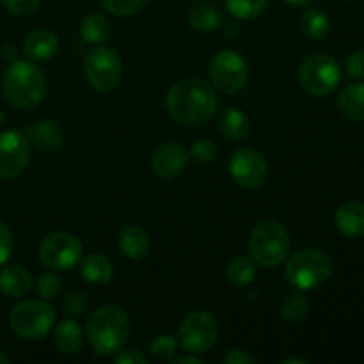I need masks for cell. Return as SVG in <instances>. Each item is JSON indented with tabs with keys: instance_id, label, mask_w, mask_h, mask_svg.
<instances>
[{
	"instance_id": "1",
	"label": "cell",
	"mask_w": 364,
	"mask_h": 364,
	"mask_svg": "<svg viewBox=\"0 0 364 364\" xmlns=\"http://www.w3.org/2000/svg\"><path fill=\"white\" fill-rule=\"evenodd\" d=\"M215 89L203 78H185L171 85L166 95V109L174 121L187 127L206 123L217 112Z\"/></svg>"
},
{
	"instance_id": "2",
	"label": "cell",
	"mask_w": 364,
	"mask_h": 364,
	"mask_svg": "<svg viewBox=\"0 0 364 364\" xmlns=\"http://www.w3.org/2000/svg\"><path fill=\"white\" fill-rule=\"evenodd\" d=\"M85 334L98 355L119 352L130 336V318L119 306H102L91 313Z\"/></svg>"
},
{
	"instance_id": "3",
	"label": "cell",
	"mask_w": 364,
	"mask_h": 364,
	"mask_svg": "<svg viewBox=\"0 0 364 364\" xmlns=\"http://www.w3.org/2000/svg\"><path fill=\"white\" fill-rule=\"evenodd\" d=\"M2 92L16 109H34L46 95L45 73L28 60H14L2 77Z\"/></svg>"
},
{
	"instance_id": "4",
	"label": "cell",
	"mask_w": 364,
	"mask_h": 364,
	"mask_svg": "<svg viewBox=\"0 0 364 364\" xmlns=\"http://www.w3.org/2000/svg\"><path fill=\"white\" fill-rule=\"evenodd\" d=\"M249 252L258 265H281L290 252V235L287 228L274 219L259 220L249 237Z\"/></svg>"
},
{
	"instance_id": "5",
	"label": "cell",
	"mask_w": 364,
	"mask_h": 364,
	"mask_svg": "<svg viewBox=\"0 0 364 364\" xmlns=\"http://www.w3.org/2000/svg\"><path fill=\"white\" fill-rule=\"evenodd\" d=\"M333 276V259L320 249H302L295 252L284 269L288 284L295 290H315Z\"/></svg>"
},
{
	"instance_id": "6",
	"label": "cell",
	"mask_w": 364,
	"mask_h": 364,
	"mask_svg": "<svg viewBox=\"0 0 364 364\" xmlns=\"http://www.w3.org/2000/svg\"><path fill=\"white\" fill-rule=\"evenodd\" d=\"M299 82L311 96H329L341 82V68L334 57L327 53H315L302 60L299 68Z\"/></svg>"
},
{
	"instance_id": "7",
	"label": "cell",
	"mask_w": 364,
	"mask_h": 364,
	"mask_svg": "<svg viewBox=\"0 0 364 364\" xmlns=\"http://www.w3.org/2000/svg\"><path fill=\"white\" fill-rule=\"evenodd\" d=\"M55 311L46 301H25L9 315L11 329L25 340H41L53 329Z\"/></svg>"
},
{
	"instance_id": "8",
	"label": "cell",
	"mask_w": 364,
	"mask_h": 364,
	"mask_svg": "<svg viewBox=\"0 0 364 364\" xmlns=\"http://www.w3.org/2000/svg\"><path fill=\"white\" fill-rule=\"evenodd\" d=\"M210 78L217 91L235 96L249 80V66L244 57L235 50H223L210 64Z\"/></svg>"
},
{
	"instance_id": "9",
	"label": "cell",
	"mask_w": 364,
	"mask_h": 364,
	"mask_svg": "<svg viewBox=\"0 0 364 364\" xmlns=\"http://www.w3.org/2000/svg\"><path fill=\"white\" fill-rule=\"evenodd\" d=\"M219 336L217 320L206 311H194L181 322L178 329V340L188 354H206L215 345Z\"/></svg>"
},
{
	"instance_id": "10",
	"label": "cell",
	"mask_w": 364,
	"mask_h": 364,
	"mask_svg": "<svg viewBox=\"0 0 364 364\" xmlns=\"http://www.w3.org/2000/svg\"><path fill=\"white\" fill-rule=\"evenodd\" d=\"M84 252V245L75 235L57 231L43 238L39 244V259L43 265L53 270H70L78 265Z\"/></svg>"
},
{
	"instance_id": "11",
	"label": "cell",
	"mask_w": 364,
	"mask_h": 364,
	"mask_svg": "<svg viewBox=\"0 0 364 364\" xmlns=\"http://www.w3.org/2000/svg\"><path fill=\"white\" fill-rule=\"evenodd\" d=\"M84 71L89 84L100 92H109L123 77L121 57L110 48H95L85 55Z\"/></svg>"
},
{
	"instance_id": "12",
	"label": "cell",
	"mask_w": 364,
	"mask_h": 364,
	"mask_svg": "<svg viewBox=\"0 0 364 364\" xmlns=\"http://www.w3.org/2000/svg\"><path fill=\"white\" fill-rule=\"evenodd\" d=\"M31 159L28 139L21 132L7 130L0 134V178L13 180L20 176Z\"/></svg>"
},
{
	"instance_id": "13",
	"label": "cell",
	"mask_w": 364,
	"mask_h": 364,
	"mask_svg": "<svg viewBox=\"0 0 364 364\" xmlns=\"http://www.w3.org/2000/svg\"><path fill=\"white\" fill-rule=\"evenodd\" d=\"M230 174L235 183L244 188L262 187L269 176L267 160L255 149H240L231 156Z\"/></svg>"
},
{
	"instance_id": "14",
	"label": "cell",
	"mask_w": 364,
	"mask_h": 364,
	"mask_svg": "<svg viewBox=\"0 0 364 364\" xmlns=\"http://www.w3.org/2000/svg\"><path fill=\"white\" fill-rule=\"evenodd\" d=\"M188 151L181 144L167 142L162 144L151 156V171L159 178L171 180L187 167Z\"/></svg>"
},
{
	"instance_id": "15",
	"label": "cell",
	"mask_w": 364,
	"mask_h": 364,
	"mask_svg": "<svg viewBox=\"0 0 364 364\" xmlns=\"http://www.w3.org/2000/svg\"><path fill=\"white\" fill-rule=\"evenodd\" d=\"M27 139L41 151H55L63 146L64 134L53 121H34L27 127Z\"/></svg>"
},
{
	"instance_id": "16",
	"label": "cell",
	"mask_w": 364,
	"mask_h": 364,
	"mask_svg": "<svg viewBox=\"0 0 364 364\" xmlns=\"http://www.w3.org/2000/svg\"><path fill=\"white\" fill-rule=\"evenodd\" d=\"M336 226L348 238L364 237V203H343L336 212Z\"/></svg>"
},
{
	"instance_id": "17",
	"label": "cell",
	"mask_w": 364,
	"mask_h": 364,
	"mask_svg": "<svg viewBox=\"0 0 364 364\" xmlns=\"http://www.w3.org/2000/svg\"><path fill=\"white\" fill-rule=\"evenodd\" d=\"M57 50H59V39L52 31H46V28L34 31L23 41V52L28 59H50V57L55 55Z\"/></svg>"
},
{
	"instance_id": "18",
	"label": "cell",
	"mask_w": 364,
	"mask_h": 364,
	"mask_svg": "<svg viewBox=\"0 0 364 364\" xmlns=\"http://www.w3.org/2000/svg\"><path fill=\"white\" fill-rule=\"evenodd\" d=\"M117 244L123 255L132 259H142L149 252V237L142 228L127 226L119 231Z\"/></svg>"
},
{
	"instance_id": "19",
	"label": "cell",
	"mask_w": 364,
	"mask_h": 364,
	"mask_svg": "<svg viewBox=\"0 0 364 364\" xmlns=\"http://www.w3.org/2000/svg\"><path fill=\"white\" fill-rule=\"evenodd\" d=\"M188 23L194 31L201 32V34H208V32L217 31L223 25V11L217 4L201 2L191 9Z\"/></svg>"
},
{
	"instance_id": "20",
	"label": "cell",
	"mask_w": 364,
	"mask_h": 364,
	"mask_svg": "<svg viewBox=\"0 0 364 364\" xmlns=\"http://www.w3.org/2000/svg\"><path fill=\"white\" fill-rule=\"evenodd\" d=\"M32 288V277L21 267H6L0 272V291L7 297L20 299Z\"/></svg>"
},
{
	"instance_id": "21",
	"label": "cell",
	"mask_w": 364,
	"mask_h": 364,
	"mask_svg": "<svg viewBox=\"0 0 364 364\" xmlns=\"http://www.w3.org/2000/svg\"><path fill=\"white\" fill-rule=\"evenodd\" d=\"M338 109L347 119L364 121V84L355 82L348 84L338 95Z\"/></svg>"
},
{
	"instance_id": "22",
	"label": "cell",
	"mask_w": 364,
	"mask_h": 364,
	"mask_svg": "<svg viewBox=\"0 0 364 364\" xmlns=\"http://www.w3.org/2000/svg\"><path fill=\"white\" fill-rule=\"evenodd\" d=\"M53 341L63 354H77L84 345V331L75 320H64L55 327Z\"/></svg>"
},
{
	"instance_id": "23",
	"label": "cell",
	"mask_w": 364,
	"mask_h": 364,
	"mask_svg": "<svg viewBox=\"0 0 364 364\" xmlns=\"http://www.w3.org/2000/svg\"><path fill=\"white\" fill-rule=\"evenodd\" d=\"M80 274L87 283L105 284L112 279V263L103 255H89L80 259Z\"/></svg>"
},
{
	"instance_id": "24",
	"label": "cell",
	"mask_w": 364,
	"mask_h": 364,
	"mask_svg": "<svg viewBox=\"0 0 364 364\" xmlns=\"http://www.w3.org/2000/svg\"><path fill=\"white\" fill-rule=\"evenodd\" d=\"M219 128L226 137L240 141L249 134L251 123L242 110L235 109V107H224L219 116Z\"/></svg>"
},
{
	"instance_id": "25",
	"label": "cell",
	"mask_w": 364,
	"mask_h": 364,
	"mask_svg": "<svg viewBox=\"0 0 364 364\" xmlns=\"http://www.w3.org/2000/svg\"><path fill=\"white\" fill-rule=\"evenodd\" d=\"M112 34L109 20L102 14H89L80 23V36L91 45H103Z\"/></svg>"
},
{
	"instance_id": "26",
	"label": "cell",
	"mask_w": 364,
	"mask_h": 364,
	"mask_svg": "<svg viewBox=\"0 0 364 364\" xmlns=\"http://www.w3.org/2000/svg\"><path fill=\"white\" fill-rule=\"evenodd\" d=\"M329 18L323 11L316 7H309L301 16V31L304 32L306 38L309 39H322L329 32Z\"/></svg>"
},
{
	"instance_id": "27",
	"label": "cell",
	"mask_w": 364,
	"mask_h": 364,
	"mask_svg": "<svg viewBox=\"0 0 364 364\" xmlns=\"http://www.w3.org/2000/svg\"><path fill=\"white\" fill-rule=\"evenodd\" d=\"M256 277V265L255 259L251 258H235L231 259L230 265L226 267V279L230 281L233 287H245L251 284Z\"/></svg>"
},
{
	"instance_id": "28",
	"label": "cell",
	"mask_w": 364,
	"mask_h": 364,
	"mask_svg": "<svg viewBox=\"0 0 364 364\" xmlns=\"http://www.w3.org/2000/svg\"><path fill=\"white\" fill-rule=\"evenodd\" d=\"M309 311V302L306 295L301 290H295L291 294L284 295L283 302H281V315L284 320L290 323H299L306 318Z\"/></svg>"
},
{
	"instance_id": "29",
	"label": "cell",
	"mask_w": 364,
	"mask_h": 364,
	"mask_svg": "<svg viewBox=\"0 0 364 364\" xmlns=\"http://www.w3.org/2000/svg\"><path fill=\"white\" fill-rule=\"evenodd\" d=\"M228 13L237 20H251L259 16L269 6V0H224Z\"/></svg>"
},
{
	"instance_id": "30",
	"label": "cell",
	"mask_w": 364,
	"mask_h": 364,
	"mask_svg": "<svg viewBox=\"0 0 364 364\" xmlns=\"http://www.w3.org/2000/svg\"><path fill=\"white\" fill-rule=\"evenodd\" d=\"M100 2L114 16H132L144 9L149 0H100Z\"/></svg>"
},
{
	"instance_id": "31",
	"label": "cell",
	"mask_w": 364,
	"mask_h": 364,
	"mask_svg": "<svg viewBox=\"0 0 364 364\" xmlns=\"http://www.w3.org/2000/svg\"><path fill=\"white\" fill-rule=\"evenodd\" d=\"M176 340L169 334H160L149 345V352L155 359H160V361H167V359L173 358L176 354Z\"/></svg>"
},
{
	"instance_id": "32",
	"label": "cell",
	"mask_w": 364,
	"mask_h": 364,
	"mask_svg": "<svg viewBox=\"0 0 364 364\" xmlns=\"http://www.w3.org/2000/svg\"><path fill=\"white\" fill-rule=\"evenodd\" d=\"M60 290H63V281H60L59 276L52 272L43 274L38 279V283H36V291H38L43 301L55 299L60 294Z\"/></svg>"
},
{
	"instance_id": "33",
	"label": "cell",
	"mask_w": 364,
	"mask_h": 364,
	"mask_svg": "<svg viewBox=\"0 0 364 364\" xmlns=\"http://www.w3.org/2000/svg\"><path fill=\"white\" fill-rule=\"evenodd\" d=\"M188 156H192V159L199 164L212 162V160L217 156L215 142L210 141V139H201V141L194 142L191 148V153H188Z\"/></svg>"
},
{
	"instance_id": "34",
	"label": "cell",
	"mask_w": 364,
	"mask_h": 364,
	"mask_svg": "<svg viewBox=\"0 0 364 364\" xmlns=\"http://www.w3.org/2000/svg\"><path fill=\"white\" fill-rule=\"evenodd\" d=\"M345 70L350 75L352 78H358L363 80L364 78V50H355L350 55L347 57V64H345Z\"/></svg>"
},
{
	"instance_id": "35",
	"label": "cell",
	"mask_w": 364,
	"mask_h": 364,
	"mask_svg": "<svg viewBox=\"0 0 364 364\" xmlns=\"http://www.w3.org/2000/svg\"><path fill=\"white\" fill-rule=\"evenodd\" d=\"M63 306H64V311L77 316L84 313L85 306H87V299H85L84 294H80V291H71V294L66 295Z\"/></svg>"
},
{
	"instance_id": "36",
	"label": "cell",
	"mask_w": 364,
	"mask_h": 364,
	"mask_svg": "<svg viewBox=\"0 0 364 364\" xmlns=\"http://www.w3.org/2000/svg\"><path fill=\"white\" fill-rule=\"evenodd\" d=\"M11 252H13V235L9 228L0 220V265L11 258Z\"/></svg>"
},
{
	"instance_id": "37",
	"label": "cell",
	"mask_w": 364,
	"mask_h": 364,
	"mask_svg": "<svg viewBox=\"0 0 364 364\" xmlns=\"http://www.w3.org/2000/svg\"><path fill=\"white\" fill-rule=\"evenodd\" d=\"M38 4L39 0H4V6L14 14H31Z\"/></svg>"
},
{
	"instance_id": "38",
	"label": "cell",
	"mask_w": 364,
	"mask_h": 364,
	"mask_svg": "<svg viewBox=\"0 0 364 364\" xmlns=\"http://www.w3.org/2000/svg\"><path fill=\"white\" fill-rule=\"evenodd\" d=\"M116 364H146L148 358L142 355L139 350H119V354L114 359Z\"/></svg>"
},
{
	"instance_id": "39",
	"label": "cell",
	"mask_w": 364,
	"mask_h": 364,
	"mask_svg": "<svg viewBox=\"0 0 364 364\" xmlns=\"http://www.w3.org/2000/svg\"><path fill=\"white\" fill-rule=\"evenodd\" d=\"M223 363L226 364H251L255 363V358H252L249 352L245 350H230L226 355H224Z\"/></svg>"
},
{
	"instance_id": "40",
	"label": "cell",
	"mask_w": 364,
	"mask_h": 364,
	"mask_svg": "<svg viewBox=\"0 0 364 364\" xmlns=\"http://www.w3.org/2000/svg\"><path fill=\"white\" fill-rule=\"evenodd\" d=\"M173 364H203V361L198 358V355L192 354V355H181V358L173 359Z\"/></svg>"
},
{
	"instance_id": "41",
	"label": "cell",
	"mask_w": 364,
	"mask_h": 364,
	"mask_svg": "<svg viewBox=\"0 0 364 364\" xmlns=\"http://www.w3.org/2000/svg\"><path fill=\"white\" fill-rule=\"evenodd\" d=\"M16 46L14 45H6L4 46V50H2V55L6 57L7 60H9V63H14V60H16Z\"/></svg>"
},
{
	"instance_id": "42",
	"label": "cell",
	"mask_w": 364,
	"mask_h": 364,
	"mask_svg": "<svg viewBox=\"0 0 364 364\" xmlns=\"http://www.w3.org/2000/svg\"><path fill=\"white\" fill-rule=\"evenodd\" d=\"M287 2L290 4V6H295V7H306V6H309L313 0H287Z\"/></svg>"
},
{
	"instance_id": "43",
	"label": "cell",
	"mask_w": 364,
	"mask_h": 364,
	"mask_svg": "<svg viewBox=\"0 0 364 364\" xmlns=\"http://www.w3.org/2000/svg\"><path fill=\"white\" fill-rule=\"evenodd\" d=\"M284 364H306L308 361H306V359H299V358H290V359H284L283 361Z\"/></svg>"
},
{
	"instance_id": "44",
	"label": "cell",
	"mask_w": 364,
	"mask_h": 364,
	"mask_svg": "<svg viewBox=\"0 0 364 364\" xmlns=\"http://www.w3.org/2000/svg\"><path fill=\"white\" fill-rule=\"evenodd\" d=\"M4 123H6V114H4L2 110H0V128L4 127Z\"/></svg>"
},
{
	"instance_id": "45",
	"label": "cell",
	"mask_w": 364,
	"mask_h": 364,
	"mask_svg": "<svg viewBox=\"0 0 364 364\" xmlns=\"http://www.w3.org/2000/svg\"><path fill=\"white\" fill-rule=\"evenodd\" d=\"M0 361H9V358H7V355L0 354Z\"/></svg>"
},
{
	"instance_id": "46",
	"label": "cell",
	"mask_w": 364,
	"mask_h": 364,
	"mask_svg": "<svg viewBox=\"0 0 364 364\" xmlns=\"http://www.w3.org/2000/svg\"><path fill=\"white\" fill-rule=\"evenodd\" d=\"M345 2H355V0H345Z\"/></svg>"
}]
</instances>
